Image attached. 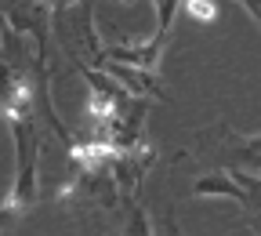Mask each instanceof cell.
I'll return each mask as SVG.
<instances>
[{
    "label": "cell",
    "mask_w": 261,
    "mask_h": 236,
    "mask_svg": "<svg viewBox=\"0 0 261 236\" xmlns=\"http://www.w3.org/2000/svg\"><path fill=\"white\" fill-rule=\"evenodd\" d=\"M181 4H185V0H152V8H156V33H152V40L167 44L171 26H174V15H178Z\"/></svg>",
    "instance_id": "30bf717a"
},
{
    "label": "cell",
    "mask_w": 261,
    "mask_h": 236,
    "mask_svg": "<svg viewBox=\"0 0 261 236\" xmlns=\"http://www.w3.org/2000/svg\"><path fill=\"white\" fill-rule=\"evenodd\" d=\"M185 4H189V15L192 18H203V22L214 18V0H185Z\"/></svg>",
    "instance_id": "8fae6325"
},
{
    "label": "cell",
    "mask_w": 261,
    "mask_h": 236,
    "mask_svg": "<svg viewBox=\"0 0 261 236\" xmlns=\"http://www.w3.org/2000/svg\"><path fill=\"white\" fill-rule=\"evenodd\" d=\"M192 196H218V200H236V204L243 207V185L232 178V171L228 167H221V171H211V175H200L192 182Z\"/></svg>",
    "instance_id": "52a82bcc"
},
{
    "label": "cell",
    "mask_w": 261,
    "mask_h": 236,
    "mask_svg": "<svg viewBox=\"0 0 261 236\" xmlns=\"http://www.w3.org/2000/svg\"><path fill=\"white\" fill-rule=\"evenodd\" d=\"M163 236H181V229H178V215H174V207H167V211H163Z\"/></svg>",
    "instance_id": "7c38bea8"
},
{
    "label": "cell",
    "mask_w": 261,
    "mask_h": 236,
    "mask_svg": "<svg viewBox=\"0 0 261 236\" xmlns=\"http://www.w3.org/2000/svg\"><path fill=\"white\" fill-rule=\"evenodd\" d=\"M116 4H135V0H116Z\"/></svg>",
    "instance_id": "9a60e30c"
},
{
    "label": "cell",
    "mask_w": 261,
    "mask_h": 236,
    "mask_svg": "<svg viewBox=\"0 0 261 236\" xmlns=\"http://www.w3.org/2000/svg\"><path fill=\"white\" fill-rule=\"evenodd\" d=\"M200 146H203V153H218L228 163V171L261 175V134H236L225 124H218L200 134Z\"/></svg>",
    "instance_id": "3957f363"
},
{
    "label": "cell",
    "mask_w": 261,
    "mask_h": 236,
    "mask_svg": "<svg viewBox=\"0 0 261 236\" xmlns=\"http://www.w3.org/2000/svg\"><path fill=\"white\" fill-rule=\"evenodd\" d=\"M156 163V149L149 146H138V149H123L109 160V175H113V185L120 193L123 204H135V196L149 175V167Z\"/></svg>",
    "instance_id": "277c9868"
},
{
    "label": "cell",
    "mask_w": 261,
    "mask_h": 236,
    "mask_svg": "<svg viewBox=\"0 0 261 236\" xmlns=\"http://www.w3.org/2000/svg\"><path fill=\"white\" fill-rule=\"evenodd\" d=\"M0 124H4V109H0Z\"/></svg>",
    "instance_id": "2e32d148"
},
{
    "label": "cell",
    "mask_w": 261,
    "mask_h": 236,
    "mask_svg": "<svg viewBox=\"0 0 261 236\" xmlns=\"http://www.w3.org/2000/svg\"><path fill=\"white\" fill-rule=\"evenodd\" d=\"M163 48L160 40H120V44H109L106 48V62H120V65H135V69H149L156 73V65L163 58Z\"/></svg>",
    "instance_id": "8992f818"
},
{
    "label": "cell",
    "mask_w": 261,
    "mask_h": 236,
    "mask_svg": "<svg viewBox=\"0 0 261 236\" xmlns=\"http://www.w3.org/2000/svg\"><path fill=\"white\" fill-rule=\"evenodd\" d=\"M55 37L76 62V69H106V48L94 33V11L91 0L80 4H65L55 11Z\"/></svg>",
    "instance_id": "7a4b0ae2"
},
{
    "label": "cell",
    "mask_w": 261,
    "mask_h": 236,
    "mask_svg": "<svg viewBox=\"0 0 261 236\" xmlns=\"http://www.w3.org/2000/svg\"><path fill=\"white\" fill-rule=\"evenodd\" d=\"M232 178L243 185L247 200H243V211L250 218V229L261 225V175H250V171H232Z\"/></svg>",
    "instance_id": "ba28073f"
},
{
    "label": "cell",
    "mask_w": 261,
    "mask_h": 236,
    "mask_svg": "<svg viewBox=\"0 0 261 236\" xmlns=\"http://www.w3.org/2000/svg\"><path fill=\"white\" fill-rule=\"evenodd\" d=\"M120 236H156L152 232V222L145 215V207L138 204H123V225H120Z\"/></svg>",
    "instance_id": "9c48e42d"
},
{
    "label": "cell",
    "mask_w": 261,
    "mask_h": 236,
    "mask_svg": "<svg viewBox=\"0 0 261 236\" xmlns=\"http://www.w3.org/2000/svg\"><path fill=\"white\" fill-rule=\"evenodd\" d=\"M8 29H11V26H8V18H4V11H0V51H4V37H8Z\"/></svg>",
    "instance_id": "5bb4252c"
},
{
    "label": "cell",
    "mask_w": 261,
    "mask_h": 236,
    "mask_svg": "<svg viewBox=\"0 0 261 236\" xmlns=\"http://www.w3.org/2000/svg\"><path fill=\"white\" fill-rule=\"evenodd\" d=\"M106 73L135 98H156V102H167V95H163V84L156 73L149 69H135V65H120V62H106Z\"/></svg>",
    "instance_id": "5b68a950"
},
{
    "label": "cell",
    "mask_w": 261,
    "mask_h": 236,
    "mask_svg": "<svg viewBox=\"0 0 261 236\" xmlns=\"http://www.w3.org/2000/svg\"><path fill=\"white\" fill-rule=\"evenodd\" d=\"M8 127L15 138V178L0 200V207L22 218L40 200V131H37V116H11Z\"/></svg>",
    "instance_id": "6da1fadb"
},
{
    "label": "cell",
    "mask_w": 261,
    "mask_h": 236,
    "mask_svg": "<svg viewBox=\"0 0 261 236\" xmlns=\"http://www.w3.org/2000/svg\"><path fill=\"white\" fill-rule=\"evenodd\" d=\"M240 4H243V11H247V15L261 26V0H240Z\"/></svg>",
    "instance_id": "4fadbf2b"
},
{
    "label": "cell",
    "mask_w": 261,
    "mask_h": 236,
    "mask_svg": "<svg viewBox=\"0 0 261 236\" xmlns=\"http://www.w3.org/2000/svg\"><path fill=\"white\" fill-rule=\"evenodd\" d=\"M254 232H257V236H261V225H257V229H254Z\"/></svg>",
    "instance_id": "e0dca14e"
}]
</instances>
